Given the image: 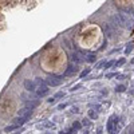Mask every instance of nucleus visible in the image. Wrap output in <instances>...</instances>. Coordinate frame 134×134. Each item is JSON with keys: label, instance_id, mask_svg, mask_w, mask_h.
Segmentation results:
<instances>
[{"label": "nucleus", "instance_id": "cd10ccee", "mask_svg": "<svg viewBox=\"0 0 134 134\" xmlns=\"http://www.w3.org/2000/svg\"><path fill=\"white\" fill-rule=\"evenodd\" d=\"M71 113H78V109H76V107H73V109H71Z\"/></svg>", "mask_w": 134, "mask_h": 134}, {"label": "nucleus", "instance_id": "6e6552de", "mask_svg": "<svg viewBox=\"0 0 134 134\" xmlns=\"http://www.w3.org/2000/svg\"><path fill=\"white\" fill-rule=\"evenodd\" d=\"M25 121H27V119H25L24 117L19 115L18 118H15V119H13V123H15V125H18V126L20 127V126H23V125L25 123Z\"/></svg>", "mask_w": 134, "mask_h": 134}, {"label": "nucleus", "instance_id": "39448f33", "mask_svg": "<svg viewBox=\"0 0 134 134\" xmlns=\"http://www.w3.org/2000/svg\"><path fill=\"white\" fill-rule=\"evenodd\" d=\"M38 129H55V123L50 121H46L43 125H38Z\"/></svg>", "mask_w": 134, "mask_h": 134}, {"label": "nucleus", "instance_id": "f3484780", "mask_svg": "<svg viewBox=\"0 0 134 134\" xmlns=\"http://www.w3.org/2000/svg\"><path fill=\"white\" fill-rule=\"evenodd\" d=\"M74 129H75V130H81L82 129V123H81V122H75V123H74Z\"/></svg>", "mask_w": 134, "mask_h": 134}, {"label": "nucleus", "instance_id": "f03ea898", "mask_svg": "<svg viewBox=\"0 0 134 134\" xmlns=\"http://www.w3.org/2000/svg\"><path fill=\"white\" fill-rule=\"evenodd\" d=\"M47 85L51 87H55V86H59V85H62V76H50V78H47Z\"/></svg>", "mask_w": 134, "mask_h": 134}, {"label": "nucleus", "instance_id": "dca6fc26", "mask_svg": "<svg viewBox=\"0 0 134 134\" xmlns=\"http://www.w3.org/2000/svg\"><path fill=\"white\" fill-rule=\"evenodd\" d=\"M113 64H115V62L114 61H110V62H106V63H105V68H110L113 66Z\"/></svg>", "mask_w": 134, "mask_h": 134}, {"label": "nucleus", "instance_id": "f257e3e1", "mask_svg": "<svg viewBox=\"0 0 134 134\" xmlns=\"http://www.w3.org/2000/svg\"><path fill=\"white\" fill-rule=\"evenodd\" d=\"M117 122H118V117L117 115H113L111 118L109 119V122H107V132L109 133H114L117 130Z\"/></svg>", "mask_w": 134, "mask_h": 134}, {"label": "nucleus", "instance_id": "4be33fe9", "mask_svg": "<svg viewBox=\"0 0 134 134\" xmlns=\"http://www.w3.org/2000/svg\"><path fill=\"white\" fill-rule=\"evenodd\" d=\"M125 90H126V87H125V86H122V85H121V86H118V87H117V91H118V93H122V91H125Z\"/></svg>", "mask_w": 134, "mask_h": 134}, {"label": "nucleus", "instance_id": "393cba45", "mask_svg": "<svg viewBox=\"0 0 134 134\" xmlns=\"http://www.w3.org/2000/svg\"><path fill=\"white\" fill-rule=\"evenodd\" d=\"M103 64H105V61H102V62H99V63H98V64H97V68H101L102 66H103Z\"/></svg>", "mask_w": 134, "mask_h": 134}, {"label": "nucleus", "instance_id": "aec40b11", "mask_svg": "<svg viewBox=\"0 0 134 134\" xmlns=\"http://www.w3.org/2000/svg\"><path fill=\"white\" fill-rule=\"evenodd\" d=\"M132 50H133V44H132V43H129V44H127V48L125 50V52H126V54H129Z\"/></svg>", "mask_w": 134, "mask_h": 134}, {"label": "nucleus", "instance_id": "5701e85b", "mask_svg": "<svg viewBox=\"0 0 134 134\" xmlns=\"http://www.w3.org/2000/svg\"><path fill=\"white\" fill-rule=\"evenodd\" d=\"M78 89H81V85H75V86H74L73 89H71V91H76Z\"/></svg>", "mask_w": 134, "mask_h": 134}, {"label": "nucleus", "instance_id": "412c9836", "mask_svg": "<svg viewBox=\"0 0 134 134\" xmlns=\"http://www.w3.org/2000/svg\"><path fill=\"white\" fill-rule=\"evenodd\" d=\"M63 97H64V93H63V91H59V93L55 94V98H63Z\"/></svg>", "mask_w": 134, "mask_h": 134}, {"label": "nucleus", "instance_id": "f8f14e48", "mask_svg": "<svg viewBox=\"0 0 134 134\" xmlns=\"http://www.w3.org/2000/svg\"><path fill=\"white\" fill-rule=\"evenodd\" d=\"M16 129H19V126H18V125H15V123H13V125H11V126H7V127H5V129H4V132L10 133V132H12V130H16Z\"/></svg>", "mask_w": 134, "mask_h": 134}, {"label": "nucleus", "instance_id": "c85d7f7f", "mask_svg": "<svg viewBox=\"0 0 134 134\" xmlns=\"http://www.w3.org/2000/svg\"><path fill=\"white\" fill-rule=\"evenodd\" d=\"M132 63H134V58H133V59H132Z\"/></svg>", "mask_w": 134, "mask_h": 134}, {"label": "nucleus", "instance_id": "bb28decb", "mask_svg": "<svg viewBox=\"0 0 134 134\" xmlns=\"http://www.w3.org/2000/svg\"><path fill=\"white\" fill-rule=\"evenodd\" d=\"M66 106H67L66 103H62V105H59V106H58V109H59V110H62V109H64Z\"/></svg>", "mask_w": 134, "mask_h": 134}, {"label": "nucleus", "instance_id": "4468645a", "mask_svg": "<svg viewBox=\"0 0 134 134\" xmlns=\"http://www.w3.org/2000/svg\"><path fill=\"white\" fill-rule=\"evenodd\" d=\"M35 83L38 85V86H43V85H47V82H44L43 79H40V78H36L35 79Z\"/></svg>", "mask_w": 134, "mask_h": 134}, {"label": "nucleus", "instance_id": "6ab92c4d", "mask_svg": "<svg viewBox=\"0 0 134 134\" xmlns=\"http://www.w3.org/2000/svg\"><path fill=\"white\" fill-rule=\"evenodd\" d=\"M90 119L89 118H83V121H82V125H85V126H90Z\"/></svg>", "mask_w": 134, "mask_h": 134}, {"label": "nucleus", "instance_id": "9d476101", "mask_svg": "<svg viewBox=\"0 0 134 134\" xmlns=\"http://www.w3.org/2000/svg\"><path fill=\"white\" fill-rule=\"evenodd\" d=\"M85 59H86V61L89 62V63H94V62L97 61V56L94 55V54H89V55H87Z\"/></svg>", "mask_w": 134, "mask_h": 134}, {"label": "nucleus", "instance_id": "2eb2a0df", "mask_svg": "<svg viewBox=\"0 0 134 134\" xmlns=\"http://www.w3.org/2000/svg\"><path fill=\"white\" fill-rule=\"evenodd\" d=\"M125 62H126V59H125V58H121V59H119V61L115 63V66H117V67H121L122 64H125Z\"/></svg>", "mask_w": 134, "mask_h": 134}, {"label": "nucleus", "instance_id": "20e7f679", "mask_svg": "<svg viewBox=\"0 0 134 134\" xmlns=\"http://www.w3.org/2000/svg\"><path fill=\"white\" fill-rule=\"evenodd\" d=\"M24 89L27 90V91H30V93L35 91V89H36L35 81H30V79H25V81H24Z\"/></svg>", "mask_w": 134, "mask_h": 134}, {"label": "nucleus", "instance_id": "a211bd4d", "mask_svg": "<svg viewBox=\"0 0 134 134\" xmlns=\"http://www.w3.org/2000/svg\"><path fill=\"white\" fill-rule=\"evenodd\" d=\"M89 73H90V68H86V70H83V71L81 73V78H85V76H86Z\"/></svg>", "mask_w": 134, "mask_h": 134}, {"label": "nucleus", "instance_id": "423d86ee", "mask_svg": "<svg viewBox=\"0 0 134 134\" xmlns=\"http://www.w3.org/2000/svg\"><path fill=\"white\" fill-rule=\"evenodd\" d=\"M71 61H73L74 63H82V62H83V58L81 56L79 52H74L73 55H71Z\"/></svg>", "mask_w": 134, "mask_h": 134}, {"label": "nucleus", "instance_id": "a878e982", "mask_svg": "<svg viewBox=\"0 0 134 134\" xmlns=\"http://www.w3.org/2000/svg\"><path fill=\"white\" fill-rule=\"evenodd\" d=\"M55 97H54V98H50V99H47V102H48V103H54V102H55Z\"/></svg>", "mask_w": 134, "mask_h": 134}, {"label": "nucleus", "instance_id": "9b49d317", "mask_svg": "<svg viewBox=\"0 0 134 134\" xmlns=\"http://www.w3.org/2000/svg\"><path fill=\"white\" fill-rule=\"evenodd\" d=\"M103 30H105V32H106V35H107V36H113V30L110 28V25H109V24L103 25Z\"/></svg>", "mask_w": 134, "mask_h": 134}, {"label": "nucleus", "instance_id": "7ed1b4c3", "mask_svg": "<svg viewBox=\"0 0 134 134\" xmlns=\"http://www.w3.org/2000/svg\"><path fill=\"white\" fill-rule=\"evenodd\" d=\"M48 91H50V89H48L47 85H43V86H39L38 90H36V95L39 97V98H42V97H46L48 94Z\"/></svg>", "mask_w": 134, "mask_h": 134}, {"label": "nucleus", "instance_id": "1a4fd4ad", "mask_svg": "<svg viewBox=\"0 0 134 134\" xmlns=\"http://www.w3.org/2000/svg\"><path fill=\"white\" fill-rule=\"evenodd\" d=\"M78 71V67H75V66H70L66 70V73H64V75H74V74Z\"/></svg>", "mask_w": 134, "mask_h": 134}, {"label": "nucleus", "instance_id": "b1692460", "mask_svg": "<svg viewBox=\"0 0 134 134\" xmlns=\"http://www.w3.org/2000/svg\"><path fill=\"white\" fill-rule=\"evenodd\" d=\"M117 75H118V74H115V73H111V74H107V78H113V76H117Z\"/></svg>", "mask_w": 134, "mask_h": 134}, {"label": "nucleus", "instance_id": "0eeeda50", "mask_svg": "<svg viewBox=\"0 0 134 134\" xmlns=\"http://www.w3.org/2000/svg\"><path fill=\"white\" fill-rule=\"evenodd\" d=\"M38 105H39V101H38V99H30V101L25 102V106H27L28 109H35Z\"/></svg>", "mask_w": 134, "mask_h": 134}, {"label": "nucleus", "instance_id": "ddd939ff", "mask_svg": "<svg viewBox=\"0 0 134 134\" xmlns=\"http://www.w3.org/2000/svg\"><path fill=\"white\" fill-rule=\"evenodd\" d=\"M89 117L91 119H95L97 117H98V113H97V110H89Z\"/></svg>", "mask_w": 134, "mask_h": 134}]
</instances>
